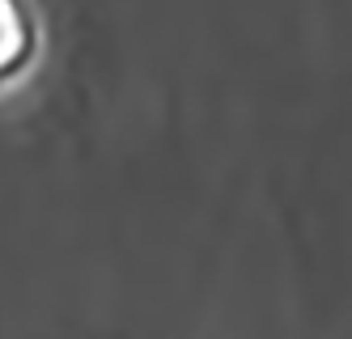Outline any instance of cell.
I'll use <instances>...</instances> for the list:
<instances>
[{"label": "cell", "mask_w": 352, "mask_h": 339, "mask_svg": "<svg viewBox=\"0 0 352 339\" xmlns=\"http://www.w3.org/2000/svg\"><path fill=\"white\" fill-rule=\"evenodd\" d=\"M26 47V21L13 0H0V68H9Z\"/></svg>", "instance_id": "6da1fadb"}]
</instances>
